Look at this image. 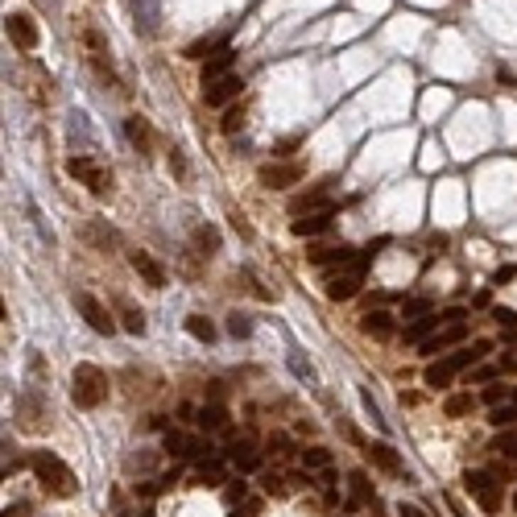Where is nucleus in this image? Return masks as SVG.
Listing matches in <instances>:
<instances>
[{
    "instance_id": "obj_1",
    "label": "nucleus",
    "mask_w": 517,
    "mask_h": 517,
    "mask_svg": "<svg viewBox=\"0 0 517 517\" xmlns=\"http://www.w3.org/2000/svg\"><path fill=\"white\" fill-rule=\"evenodd\" d=\"M489 352H493V339H476L472 348H455V352H447V356H439V360H430V364H426V373H423V381L430 385V389H447V385L464 373V369L480 364Z\"/></svg>"
},
{
    "instance_id": "obj_2",
    "label": "nucleus",
    "mask_w": 517,
    "mask_h": 517,
    "mask_svg": "<svg viewBox=\"0 0 517 517\" xmlns=\"http://www.w3.org/2000/svg\"><path fill=\"white\" fill-rule=\"evenodd\" d=\"M29 468L33 476L42 480V489L50 496H75L79 493V480H75V472L54 455V451H29Z\"/></svg>"
},
{
    "instance_id": "obj_3",
    "label": "nucleus",
    "mask_w": 517,
    "mask_h": 517,
    "mask_svg": "<svg viewBox=\"0 0 517 517\" xmlns=\"http://www.w3.org/2000/svg\"><path fill=\"white\" fill-rule=\"evenodd\" d=\"M385 240H376V244H369L360 257L352 261V265H344V273H327V298L331 303H348V298H356L360 294V285H364V273H369V265H373L376 249H381Z\"/></svg>"
},
{
    "instance_id": "obj_4",
    "label": "nucleus",
    "mask_w": 517,
    "mask_h": 517,
    "mask_svg": "<svg viewBox=\"0 0 517 517\" xmlns=\"http://www.w3.org/2000/svg\"><path fill=\"white\" fill-rule=\"evenodd\" d=\"M71 398H75L79 410H95V406H104V401H108V376H104V369H95V364H75Z\"/></svg>"
},
{
    "instance_id": "obj_5",
    "label": "nucleus",
    "mask_w": 517,
    "mask_h": 517,
    "mask_svg": "<svg viewBox=\"0 0 517 517\" xmlns=\"http://www.w3.org/2000/svg\"><path fill=\"white\" fill-rule=\"evenodd\" d=\"M67 174L79 178L92 195H112V170H108V165H99L95 158H83V153L71 158V162H67Z\"/></svg>"
},
{
    "instance_id": "obj_6",
    "label": "nucleus",
    "mask_w": 517,
    "mask_h": 517,
    "mask_svg": "<svg viewBox=\"0 0 517 517\" xmlns=\"http://www.w3.org/2000/svg\"><path fill=\"white\" fill-rule=\"evenodd\" d=\"M464 484H468V493L476 496V505L484 513H501V484H496L493 472L472 468V472H464Z\"/></svg>"
},
{
    "instance_id": "obj_7",
    "label": "nucleus",
    "mask_w": 517,
    "mask_h": 517,
    "mask_svg": "<svg viewBox=\"0 0 517 517\" xmlns=\"http://www.w3.org/2000/svg\"><path fill=\"white\" fill-rule=\"evenodd\" d=\"M75 310L87 319V327H92L95 335H112V331H116V319L108 315V306L99 303L95 294H87V290H75Z\"/></svg>"
},
{
    "instance_id": "obj_8",
    "label": "nucleus",
    "mask_w": 517,
    "mask_h": 517,
    "mask_svg": "<svg viewBox=\"0 0 517 517\" xmlns=\"http://www.w3.org/2000/svg\"><path fill=\"white\" fill-rule=\"evenodd\" d=\"M4 33H9V42L29 54V50H38V25L29 21L25 13H4Z\"/></svg>"
},
{
    "instance_id": "obj_9",
    "label": "nucleus",
    "mask_w": 517,
    "mask_h": 517,
    "mask_svg": "<svg viewBox=\"0 0 517 517\" xmlns=\"http://www.w3.org/2000/svg\"><path fill=\"white\" fill-rule=\"evenodd\" d=\"M165 451L178 455V459H207L212 455V443L207 439H195V435H183V430H165Z\"/></svg>"
},
{
    "instance_id": "obj_10",
    "label": "nucleus",
    "mask_w": 517,
    "mask_h": 517,
    "mask_svg": "<svg viewBox=\"0 0 517 517\" xmlns=\"http://www.w3.org/2000/svg\"><path fill=\"white\" fill-rule=\"evenodd\" d=\"M303 162H282V165H261L257 170V183L269 190H282V187H294V183H303Z\"/></svg>"
},
{
    "instance_id": "obj_11",
    "label": "nucleus",
    "mask_w": 517,
    "mask_h": 517,
    "mask_svg": "<svg viewBox=\"0 0 517 517\" xmlns=\"http://www.w3.org/2000/svg\"><path fill=\"white\" fill-rule=\"evenodd\" d=\"M468 339V323H447V327H439L430 339H423L418 348H423V356H447V348H455V344H464Z\"/></svg>"
},
{
    "instance_id": "obj_12",
    "label": "nucleus",
    "mask_w": 517,
    "mask_h": 517,
    "mask_svg": "<svg viewBox=\"0 0 517 517\" xmlns=\"http://www.w3.org/2000/svg\"><path fill=\"white\" fill-rule=\"evenodd\" d=\"M17 423H21V430H46V423H50L46 401L38 393H21L17 398Z\"/></svg>"
},
{
    "instance_id": "obj_13",
    "label": "nucleus",
    "mask_w": 517,
    "mask_h": 517,
    "mask_svg": "<svg viewBox=\"0 0 517 517\" xmlns=\"http://www.w3.org/2000/svg\"><path fill=\"white\" fill-rule=\"evenodd\" d=\"M240 92H244V79L240 75H224L219 83H212V87H203V99L212 104V108H232L236 99H240Z\"/></svg>"
},
{
    "instance_id": "obj_14",
    "label": "nucleus",
    "mask_w": 517,
    "mask_h": 517,
    "mask_svg": "<svg viewBox=\"0 0 517 517\" xmlns=\"http://www.w3.org/2000/svg\"><path fill=\"white\" fill-rule=\"evenodd\" d=\"M129 265L137 269V278H141V282L149 285V290H165V282H170L162 265L149 257V253H141V249H133V253H129Z\"/></svg>"
},
{
    "instance_id": "obj_15",
    "label": "nucleus",
    "mask_w": 517,
    "mask_h": 517,
    "mask_svg": "<svg viewBox=\"0 0 517 517\" xmlns=\"http://www.w3.org/2000/svg\"><path fill=\"white\" fill-rule=\"evenodd\" d=\"M224 459H228V464H232L240 476H249V472H257V468H261V451L249 443V439H236V443H228Z\"/></svg>"
},
{
    "instance_id": "obj_16",
    "label": "nucleus",
    "mask_w": 517,
    "mask_h": 517,
    "mask_svg": "<svg viewBox=\"0 0 517 517\" xmlns=\"http://www.w3.org/2000/svg\"><path fill=\"white\" fill-rule=\"evenodd\" d=\"M323 187H331V183H323ZM323 187H315V190H306V195H298L294 203H290V212L294 215H315V212H339V203L335 199H327L323 195Z\"/></svg>"
},
{
    "instance_id": "obj_17",
    "label": "nucleus",
    "mask_w": 517,
    "mask_h": 517,
    "mask_svg": "<svg viewBox=\"0 0 517 517\" xmlns=\"http://www.w3.org/2000/svg\"><path fill=\"white\" fill-rule=\"evenodd\" d=\"M364 455L373 459V468L389 472V476H406V480H410V472L401 468V455L389 443H364Z\"/></svg>"
},
{
    "instance_id": "obj_18",
    "label": "nucleus",
    "mask_w": 517,
    "mask_h": 517,
    "mask_svg": "<svg viewBox=\"0 0 517 517\" xmlns=\"http://www.w3.org/2000/svg\"><path fill=\"white\" fill-rule=\"evenodd\" d=\"M439 327H447L443 310H430V315H423V319H414V323H406V331H401V339L406 344H423V339H430Z\"/></svg>"
},
{
    "instance_id": "obj_19",
    "label": "nucleus",
    "mask_w": 517,
    "mask_h": 517,
    "mask_svg": "<svg viewBox=\"0 0 517 517\" xmlns=\"http://www.w3.org/2000/svg\"><path fill=\"white\" fill-rule=\"evenodd\" d=\"M310 265H319V269H327V265H352L356 261V249L352 244H331V249H310L306 253Z\"/></svg>"
},
{
    "instance_id": "obj_20",
    "label": "nucleus",
    "mask_w": 517,
    "mask_h": 517,
    "mask_svg": "<svg viewBox=\"0 0 517 517\" xmlns=\"http://www.w3.org/2000/svg\"><path fill=\"white\" fill-rule=\"evenodd\" d=\"M232 67H236V50L232 46L219 50V54H212V58L203 62V87H212V83H219L224 75H232Z\"/></svg>"
},
{
    "instance_id": "obj_21",
    "label": "nucleus",
    "mask_w": 517,
    "mask_h": 517,
    "mask_svg": "<svg viewBox=\"0 0 517 517\" xmlns=\"http://www.w3.org/2000/svg\"><path fill=\"white\" fill-rule=\"evenodd\" d=\"M331 224H335V212H315V215H298L290 224V232L294 236H323V232H331Z\"/></svg>"
},
{
    "instance_id": "obj_22",
    "label": "nucleus",
    "mask_w": 517,
    "mask_h": 517,
    "mask_svg": "<svg viewBox=\"0 0 517 517\" xmlns=\"http://www.w3.org/2000/svg\"><path fill=\"white\" fill-rule=\"evenodd\" d=\"M124 137H129V145H133L137 153H149V149H153V129H149V120H141V116L124 120Z\"/></svg>"
},
{
    "instance_id": "obj_23",
    "label": "nucleus",
    "mask_w": 517,
    "mask_h": 517,
    "mask_svg": "<svg viewBox=\"0 0 517 517\" xmlns=\"http://www.w3.org/2000/svg\"><path fill=\"white\" fill-rule=\"evenodd\" d=\"M360 331H364V335H373V339H389V335H393V315H385V310H369V315L360 319Z\"/></svg>"
},
{
    "instance_id": "obj_24",
    "label": "nucleus",
    "mask_w": 517,
    "mask_h": 517,
    "mask_svg": "<svg viewBox=\"0 0 517 517\" xmlns=\"http://www.w3.org/2000/svg\"><path fill=\"white\" fill-rule=\"evenodd\" d=\"M116 310H120V327L129 331V335H145V315L129 298H116Z\"/></svg>"
},
{
    "instance_id": "obj_25",
    "label": "nucleus",
    "mask_w": 517,
    "mask_h": 517,
    "mask_svg": "<svg viewBox=\"0 0 517 517\" xmlns=\"http://www.w3.org/2000/svg\"><path fill=\"white\" fill-rule=\"evenodd\" d=\"M219 50H228V33H212V38H199L187 46V58H212Z\"/></svg>"
},
{
    "instance_id": "obj_26",
    "label": "nucleus",
    "mask_w": 517,
    "mask_h": 517,
    "mask_svg": "<svg viewBox=\"0 0 517 517\" xmlns=\"http://www.w3.org/2000/svg\"><path fill=\"white\" fill-rule=\"evenodd\" d=\"M195 426L207 430V435H212V430H224V426H228V410H224V406H203L199 418H195Z\"/></svg>"
},
{
    "instance_id": "obj_27",
    "label": "nucleus",
    "mask_w": 517,
    "mask_h": 517,
    "mask_svg": "<svg viewBox=\"0 0 517 517\" xmlns=\"http://www.w3.org/2000/svg\"><path fill=\"white\" fill-rule=\"evenodd\" d=\"M195 249H203V257H215L219 253V228L215 224H199L195 228Z\"/></svg>"
},
{
    "instance_id": "obj_28",
    "label": "nucleus",
    "mask_w": 517,
    "mask_h": 517,
    "mask_svg": "<svg viewBox=\"0 0 517 517\" xmlns=\"http://www.w3.org/2000/svg\"><path fill=\"white\" fill-rule=\"evenodd\" d=\"M187 335H195L199 344H215V323L212 319H203V315H187Z\"/></svg>"
},
{
    "instance_id": "obj_29",
    "label": "nucleus",
    "mask_w": 517,
    "mask_h": 517,
    "mask_svg": "<svg viewBox=\"0 0 517 517\" xmlns=\"http://www.w3.org/2000/svg\"><path fill=\"white\" fill-rule=\"evenodd\" d=\"M489 426H496V430H509V426H517V406H513V401L493 406V410H489Z\"/></svg>"
},
{
    "instance_id": "obj_30",
    "label": "nucleus",
    "mask_w": 517,
    "mask_h": 517,
    "mask_svg": "<svg viewBox=\"0 0 517 517\" xmlns=\"http://www.w3.org/2000/svg\"><path fill=\"white\" fill-rule=\"evenodd\" d=\"M472 406H476L472 393H451V398L443 401V414L447 418H464V414H472Z\"/></svg>"
},
{
    "instance_id": "obj_31",
    "label": "nucleus",
    "mask_w": 517,
    "mask_h": 517,
    "mask_svg": "<svg viewBox=\"0 0 517 517\" xmlns=\"http://www.w3.org/2000/svg\"><path fill=\"white\" fill-rule=\"evenodd\" d=\"M303 468L306 472H315V468L327 472L331 468V451H327V447H306V451H303Z\"/></svg>"
},
{
    "instance_id": "obj_32",
    "label": "nucleus",
    "mask_w": 517,
    "mask_h": 517,
    "mask_svg": "<svg viewBox=\"0 0 517 517\" xmlns=\"http://www.w3.org/2000/svg\"><path fill=\"white\" fill-rule=\"evenodd\" d=\"M348 484H352V501L356 505H364V501H373V484H369V476L364 472H348Z\"/></svg>"
},
{
    "instance_id": "obj_33",
    "label": "nucleus",
    "mask_w": 517,
    "mask_h": 517,
    "mask_svg": "<svg viewBox=\"0 0 517 517\" xmlns=\"http://www.w3.org/2000/svg\"><path fill=\"white\" fill-rule=\"evenodd\" d=\"M493 451H501V455H509V459H517V426H509V430H496Z\"/></svg>"
},
{
    "instance_id": "obj_34",
    "label": "nucleus",
    "mask_w": 517,
    "mask_h": 517,
    "mask_svg": "<svg viewBox=\"0 0 517 517\" xmlns=\"http://www.w3.org/2000/svg\"><path fill=\"white\" fill-rule=\"evenodd\" d=\"M430 310H435L430 298H410V303H401V319H410V323H414V319H423V315H430Z\"/></svg>"
},
{
    "instance_id": "obj_35",
    "label": "nucleus",
    "mask_w": 517,
    "mask_h": 517,
    "mask_svg": "<svg viewBox=\"0 0 517 517\" xmlns=\"http://www.w3.org/2000/svg\"><path fill=\"white\" fill-rule=\"evenodd\" d=\"M228 335H232V339H249V335H253V319H249V315H240V310L228 315Z\"/></svg>"
},
{
    "instance_id": "obj_36",
    "label": "nucleus",
    "mask_w": 517,
    "mask_h": 517,
    "mask_svg": "<svg viewBox=\"0 0 517 517\" xmlns=\"http://www.w3.org/2000/svg\"><path fill=\"white\" fill-rule=\"evenodd\" d=\"M244 112H249V104H244V99L232 104V108H224V133H236V129L244 124Z\"/></svg>"
},
{
    "instance_id": "obj_37",
    "label": "nucleus",
    "mask_w": 517,
    "mask_h": 517,
    "mask_svg": "<svg viewBox=\"0 0 517 517\" xmlns=\"http://www.w3.org/2000/svg\"><path fill=\"white\" fill-rule=\"evenodd\" d=\"M195 480H199V484H219V480H224V464H219V459H212V464H203Z\"/></svg>"
},
{
    "instance_id": "obj_38",
    "label": "nucleus",
    "mask_w": 517,
    "mask_h": 517,
    "mask_svg": "<svg viewBox=\"0 0 517 517\" xmlns=\"http://www.w3.org/2000/svg\"><path fill=\"white\" fill-rule=\"evenodd\" d=\"M505 398H509V389H505V385H489V389L480 393V401H484L489 410H493V406H505Z\"/></svg>"
},
{
    "instance_id": "obj_39",
    "label": "nucleus",
    "mask_w": 517,
    "mask_h": 517,
    "mask_svg": "<svg viewBox=\"0 0 517 517\" xmlns=\"http://www.w3.org/2000/svg\"><path fill=\"white\" fill-rule=\"evenodd\" d=\"M261 484H265V493H269V496H285V493H290V484H285L278 472H269V476H265Z\"/></svg>"
},
{
    "instance_id": "obj_40",
    "label": "nucleus",
    "mask_w": 517,
    "mask_h": 517,
    "mask_svg": "<svg viewBox=\"0 0 517 517\" xmlns=\"http://www.w3.org/2000/svg\"><path fill=\"white\" fill-rule=\"evenodd\" d=\"M87 236H92L95 244H104V249H108V244H116V232H112V228L104 232V228H95V224H92V228H87Z\"/></svg>"
},
{
    "instance_id": "obj_41",
    "label": "nucleus",
    "mask_w": 517,
    "mask_h": 517,
    "mask_svg": "<svg viewBox=\"0 0 517 517\" xmlns=\"http://www.w3.org/2000/svg\"><path fill=\"white\" fill-rule=\"evenodd\" d=\"M493 319L501 323V327H517V310H509V306H496Z\"/></svg>"
},
{
    "instance_id": "obj_42",
    "label": "nucleus",
    "mask_w": 517,
    "mask_h": 517,
    "mask_svg": "<svg viewBox=\"0 0 517 517\" xmlns=\"http://www.w3.org/2000/svg\"><path fill=\"white\" fill-rule=\"evenodd\" d=\"M496 373H501V369H489V364H480L476 373H468V381H476V385H489V381H493Z\"/></svg>"
},
{
    "instance_id": "obj_43",
    "label": "nucleus",
    "mask_w": 517,
    "mask_h": 517,
    "mask_svg": "<svg viewBox=\"0 0 517 517\" xmlns=\"http://www.w3.org/2000/svg\"><path fill=\"white\" fill-rule=\"evenodd\" d=\"M228 484H232V489H228V501H244V496H249V484H244V476H240V480H228Z\"/></svg>"
},
{
    "instance_id": "obj_44",
    "label": "nucleus",
    "mask_w": 517,
    "mask_h": 517,
    "mask_svg": "<svg viewBox=\"0 0 517 517\" xmlns=\"http://www.w3.org/2000/svg\"><path fill=\"white\" fill-rule=\"evenodd\" d=\"M360 401H364V410L373 414V423H376V426L385 423V418H381V410H376V401H373V393H369V389H360Z\"/></svg>"
},
{
    "instance_id": "obj_45",
    "label": "nucleus",
    "mask_w": 517,
    "mask_h": 517,
    "mask_svg": "<svg viewBox=\"0 0 517 517\" xmlns=\"http://www.w3.org/2000/svg\"><path fill=\"white\" fill-rule=\"evenodd\" d=\"M269 451H273V455H285V451H290V439H285V435H269Z\"/></svg>"
},
{
    "instance_id": "obj_46",
    "label": "nucleus",
    "mask_w": 517,
    "mask_h": 517,
    "mask_svg": "<svg viewBox=\"0 0 517 517\" xmlns=\"http://www.w3.org/2000/svg\"><path fill=\"white\" fill-rule=\"evenodd\" d=\"M170 170H174L178 178H187V162H183V153H178V149H170Z\"/></svg>"
},
{
    "instance_id": "obj_47",
    "label": "nucleus",
    "mask_w": 517,
    "mask_h": 517,
    "mask_svg": "<svg viewBox=\"0 0 517 517\" xmlns=\"http://www.w3.org/2000/svg\"><path fill=\"white\" fill-rule=\"evenodd\" d=\"M232 228H236L240 236H244V240H253V228L244 224V215H236V212H232Z\"/></svg>"
},
{
    "instance_id": "obj_48",
    "label": "nucleus",
    "mask_w": 517,
    "mask_h": 517,
    "mask_svg": "<svg viewBox=\"0 0 517 517\" xmlns=\"http://www.w3.org/2000/svg\"><path fill=\"white\" fill-rule=\"evenodd\" d=\"M398 517H426V509H418V505H406V501H401V505H398Z\"/></svg>"
},
{
    "instance_id": "obj_49",
    "label": "nucleus",
    "mask_w": 517,
    "mask_h": 517,
    "mask_svg": "<svg viewBox=\"0 0 517 517\" xmlns=\"http://www.w3.org/2000/svg\"><path fill=\"white\" fill-rule=\"evenodd\" d=\"M501 373H517V352H505V356H501Z\"/></svg>"
},
{
    "instance_id": "obj_50",
    "label": "nucleus",
    "mask_w": 517,
    "mask_h": 517,
    "mask_svg": "<svg viewBox=\"0 0 517 517\" xmlns=\"http://www.w3.org/2000/svg\"><path fill=\"white\" fill-rule=\"evenodd\" d=\"M513 278H517V269H501L493 282H496V285H505V282H513Z\"/></svg>"
},
{
    "instance_id": "obj_51",
    "label": "nucleus",
    "mask_w": 517,
    "mask_h": 517,
    "mask_svg": "<svg viewBox=\"0 0 517 517\" xmlns=\"http://www.w3.org/2000/svg\"><path fill=\"white\" fill-rule=\"evenodd\" d=\"M29 513V505H9V509H4V517H25Z\"/></svg>"
},
{
    "instance_id": "obj_52",
    "label": "nucleus",
    "mask_w": 517,
    "mask_h": 517,
    "mask_svg": "<svg viewBox=\"0 0 517 517\" xmlns=\"http://www.w3.org/2000/svg\"><path fill=\"white\" fill-rule=\"evenodd\" d=\"M447 505H451V513H455V517H468V513H464V505H459L455 496H447Z\"/></svg>"
},
{
    "instance_id": "obj_53",
    "label": "nucleus",
    "mask_w": 517,
    "mask_h": 517,
    "mask_svg": "<svg viewBox=\"0 0 517 517\" xmlns=\"http://www.w3.org/2000/svg\"><path fill=\"white\" fill-rule=\"evenodd\" d=\"M236 517H257V501H249V505H244V513H236Z\"/></svg>"
},
{
    "instance_id": "obj_54",
    "label": "nucleus",
    "mask_w": 517,
    "mask_h": 517,
    "mask_svg": "<svg viewBox=\"0 0 517 517\" xmlns=\"http://www.w3.org/2000/svg\"><path fill=\"white\" fill-rule=\"evenodd\" d=\"M509 401H513V406H517V389H513V393H509Z\"/></svg>"
},
{
    "instance_id": "obj_55",
    "label": "nucleus",
    "mask_w": 517,
    "mask_h": 517,
    "mask_svg": "<svg viewBox=\"0 0 517 517\" xmlns=\"http://www.w3.org/2000/svg\"><path fill=\"white\" fill-rule=\"evenodd\" d=\"M141 517H153V509H145V513H141Z\"/></svg>"
},
{
    "instance_id": "obj_56",
    "label": "nucleus",
    "mask_w": 517,
    "mask_h": 517,
    "mask_svg": "<svg viewBox=\"0 0 517 517\" xmlns=\"http://www.w3.org/2000/svg\"><path fill=\"white\" fill-rule=\"evenodd\" d=\"M513 509H517V496H513Z\"/></svg>"
}]
</instances>
